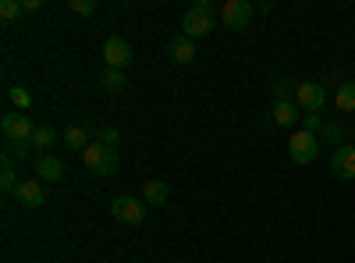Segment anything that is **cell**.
Wrapping results in <instances>:
<instances>
[{
	"label": "cell",
	"mask_w": 355,
	"mask_h": 263,
	"mask_svg": "<svg viewBox=\"0 0 355 263\" xmlns=\"http://www.w3.org/2000/svg\"><path fill=\"white\" fill-rule=\"evenodd\" d=\"M82 164L89 174H96V178H110V174H117V150L107 142H89L82 150Z\"/></svg>",
	"instance_id": "cell-1"
},
{
	"label": "cell",
	"mask_w": 355,
	"mask_h": 263,
	"mask_svg": "<svg viewBox=\"0 0 355 263\" xmlns=\"http://www.w3.org/2000/svg\"><path fill=\"white\" fill-rule=\"evenodd\" d=\"M182 28H185V36L189 40H202V36H210L214 28H217V11L210 0H199V4H192L182 18Z\"/></svg>",
	"instance_id": "cell-2"
},
{
	"label": "cell",
	"mask_w": 355,
	"mask_h": 263,
	"mask_svg": "<svg viewBox=\"0 0 355 263\" xmlns=\"http://www.w3.org/2000/svg\"><path fill=\"white\" fill-rule=\"evenodd\" d=\"M146 210H150V207H146V199L139 196H117L114 203H110V217L114 221H121V224H128V228H139L142 221H146Z\"/></svg>",
	"instance_id": "cell-3"
},
{
	"label": "cell",
	"mask_w": 355,
	"mask_h": 263,
	"mask_svg": "<svg viewBox=\"0 0 355 263\" xmlns=\"http://www.w3.org/2000/svg\"><path fill=\"white\" fill-rule=\"evenodd\" d=\"M288 153H291V160L295 164H313L316 157H320V135H313V132H306V128H299L291 139H288Z\"/></svg>",
	"instance_id": "cell-4"
},
{
	"label": "cell",
	"mask_w": 355,
	"mask_h": 263,
	"mask_svg": "<svg viewBox=\"0 0 355 263\" xmlns=\"http://www.w3.org/2000/svg\"><path fill=\"white\" fill-rule=\"evenodd\" d=\"M33 135H36V125H33L28 114H8V118H4L8 146H33Z\"/></svg>",
	"instance_id": "cell-5"
},
{
	"label": "cell",
	"mask_w": 355,
	"mask_h": 263,
	"mask_svg": "<svg viewBox=\"0 0 355 263\" xmlns=\"http://www.w3.org/2000/svg\"><path fill=\"white\" fill-rule=\"evenodd\" d=\"M132 43L125 40V36H107V43H103V61H107V68H117V71H125L128 65H132Z\"/></svg>",
	"instance_id": "cell-6"
},
{
	"label": "cell",
	"mask_w": 355,
	"mask_h": 263,
	"mask_svg": "<svg viewBox=\"0 0 355 263\" xmlns=\"http://www.w3.org/2000/svg\"><path fill=\"white\" fill-rule=\"evenodd\" d=\"M252 15H256V8L249 4V0H227V4L220 8V22H224L227 28H234V33H242V28H249Z\"/></svg>",
	"instance_id": "cell-7"
},
{
	"label": "cell",
	"mask_w": 355,
	"mask_h": 263,
	"mask_svg": "<svg viewBox=\"0 0 355 263\" xmlns=\"http://www.w3.org/2000/svg\"><path fill=\"white\" fill-rule=\"evenodd\" d=\"M295 103H299V110H306V114H316V110H323V103H327V93H323L320 82H299L295 85Z\"/></svg>",
	"instance_id": "cell-8"
},
{
	"label": "cell",
	"mask_w": 355,
	"mask_h": 263,
	"mask_svg": "<svg viewBox=\"0 0 355 263\" xmlns=\"http://www.w3.org/2000/svg\"><path fill=\"white\" fill-rule=\"evenodd\" d=\"M331 171H334V178H341V182H355V146L352 142H345V146L334 150Z\"/></svg>",
	"instance_id": "cell-9"
},
{
	"label": "cell",
	"mask_w": 355,
	"mask_h": 263,
	"mask_svg": "<svg viewBox=\"0 0 355 263\" xmlns=\"http://www.w3.org/2000/svg\"><path fill=\"white\" fill-rule=\"evenodd\" d=\"M15 199L21 203L25 210H36V207H43V199H46L43 182H40V178H21V182H18V189H15Z\"/></svg>",
	"instance_id": "cell-10"
},
{
	"label": "cell",
	"mask_w": 355,
	"mask_h": 263,
	"mask_svg": "<svg viewBox=\"0 0 355 263\" xmlns=\"http://www.w3.org/2000/svg\"><path fill=\"white\" fill-rule=\"evenodd\" d=\"M167 53H171L174 65H192V61H196V40H189L185 33L174 36V40L167 43Z\"/></svg>",
	"instance_id": "cell-11"
},
{
	"label": "cell",
	"mask_w": 355,
	"mask_h": 263,
	"mask_svg": "<svg viewBox=\"0 0 355 263\" xmlns=\"http://www.w3.org/2000/svg\"><path fill=\"white\" fill-rule=\"evenodd\" d=\"M270 118H274L277 128H291L295 121H299V103H295V100H277Z\"/></svg>",
	"instance_id": "cell-12"
},
{
	"label": "cell",
	"mask_w": 355,
	"mask_h": 263,
	"mask_svg": "<svg viewBox=\"0 0 355 263\" xmlns=\"http://www.w3.org/2000/svg\"><path fill=\"white\" fill-rule=\"evenodd\" d=\"M36 178L40 182H61L64 178V164L57 160V157H40V164H36Z\"/></svg>",
	"instance_id": "cell-13"
},
{
	"label": "cell",
	"mask_w": 355,
	"mask_h": 263,
	"mask_svg": "<svg viewBox=\"0 0 355 263\" xmlns=\"http://www.w3.org/2000/svg\"><path fill=\"white\" fill-rule=\"evenodd\" d=\"M167 196H171V189H167V182H160V178H150V182H146V189H142L146 207H164Z\"/></svg>",
	"instance_id": "cell-14"
},
{
	"label": "cell",
	"mask_w": 355,
	"mask_h": 263,
	"mask_svg": "<svg viewBox=\"0 0 355 263\" xmlns=\"http://www.w3.org/2000/svg\"><path fill=\"white\" fill-rule=\"evenodd\" d=\"M0 189H4L8 196H15V189H18V174H15V160H11V153L0 157Z\"/></svg>",
	"instance_id": "cell-15"
},
{
	"label": "cell",
	"mask_w": 355,
	"mask_h": 263,
	"mask_svg": "<svg viewBox=\"0 0 355 263\" xmlns=\"http://www.w3.org/2000/svg\"><path fill=\"white\" fill-rule=\"evenodd\" d=\"M61 139H64V146H68V150H75V153L89 146V132H85V125H68Z\"/></svg>",
	"instance_id": "cell-16"
},
{
	"label": "cell",
	"mask_w": 355,
	"mask_h": 263,
	"mask_svg": "<svg viewBox=\"0 0 355 263\" xmlns=\"http://www.w3.org/2000/svg\"><path fill=\"white\" fill-rule=\"evenodd\" d=\"M334 103H338V110H345V114H355V82H341V85H338Z\"/></svg>",
	"instance_id": "cell-17"
},
{
	"label": "cell",
	"mask_w": 355,
	"mask_h": 263,
	"mask_svg": "<svg viewBox=\"0 0 355 263\" xmlns=\"http://www.w3.org/2000/svg\"><path fill=\"white\" fill-rule=\"evenodd\" d=\"M100 85H103L107 93H121L125 85H128V75H125V71H117V68H107L103 78H100Z\"/></svg>",
	"instance_id": "cell-18"
},
{
	"label": "cell",
	"mask_w": 355,
	"mask_h": 263,
	"mask_svg": "<svg viewBox=\"0 0 355 263\" xmlns=\"http://www.w3.org/2000/svg\"><path fill=\"white\" fill-rule=\"evenodd\" d=\"M57 139H61V135H57V128H53V125H36L33 146H36V150H50V146H53Z\"/></svg>",
	"instance_id": "cell-19"
},
{
	"label": "cell",
	"mask_w": 355,
	"mask_h": 263,
	"mask_svg": "<svg viewBox=\"0 0 355 263\" xmlns=\"http://www.w3.org/2000/svg\"><path fill=\"white\" fill-rule=\"evenodd\" d=\"M8 100H11L15 107H18V114H25L28 107H33V93H28L25 85H15V90L8 93Z\"/></svg>",
	"instance_id": "cell-20"
},
{
	"label": "cell",
	"mask_w": 355,
	"mask_h": 263,
	"mask_svg": "<svg viewBox=\"0 0 355 263\" xmlns=\"http://www.w3.org/2000/svg\"><path fill=\"white\" fill-rule=\"evenodd\" d=\"M277 100H295V82H288V78L274 82V103Z\"/></svg>",
	"instance_id": "cell-21"
},
{
	"label": "cell",
	"mask_w": 355,
	"mask_h": 263,
	"mask_svg": "<svg viewBox=\"0 0 355 263\" xmlns=\"http://www.w3.org/2000/svg\"><path fill=\"white\" fill-rule=\"evenodd\" d=\"M18 15H25L18 0H0V18H4V22H15Z\"/></svg>",
	"instance_id": "cell-22"
},
{
	"label": "cell",
	"mask_w": 355,
	"mask_h": 263,
	"mask_svg": "<svg viewBox=\"0 0 355 263\" xmlns=\"http://www.w3.org/2000/svg\"><path fill=\"white\" fill-rule=\"evenodd\" d=\"M75 15H82V18H89V15H96V0H71L68 4Z\"/></svg>",
	"instance_id": "cell-23"
},
{
	"label": "cell",
	"mask_w": 355,
	"mask_h": 263,
	"mask_svg": "<svg viewBox=\"0 0 355 263\" xmlns=\"http://www.w3.org/2000/svg\"><path fill=\"white\" fill-rule=\"evenodd\" d=\"M320 139L334 146V142L341 139V125H334V121H327V125H323V128H320Z\"/></svg>",
	"instance_id": "cell-24"
},
{
	"label": "cell",
	"mask_w": 355,
	"mask_h": 263,
	"mask_svg": "<svg viewBox=\"0 0 355 263\" xmlns=\"http://www.w3.org/2000/svg\"><path fill=\"white\" fill-rule=\"evenodd\" d=\"M302 121H306V132H313V135H316V132L323 128V121H320V114H306Z\"/></svg>",
	"instance_id": "cell-25"
},
{
	"label": "cell",
	"mask_w": 355,
	"mask_h": 263,
	"mask_svg": "<svg viewBox=\"0 0 355 263\" xmlns=\"http://www.w3.org/2000/svg\"><path fill=\"white\" fill-rule=\"evenodd\" d=\"M40 8H43V0H21V11L25 15H36Z\"/></svg>",
	"instance_id": "cell-26"
},
{
	"label": "cell",
	"mask_w": 355,
	"mask_h": 263,
	"mask_svg": "<svg viewBox=\"0 0 355 263\" xmlns=\"http://www.w3.org/2000/svg\"><path fill=\"white\" fill-rule=\"evenodd\" d=\"M100 142L114 146V142H117V128H103V132H100Z\"/></svg>",
	"instance_id": "cell-27"
}]
</instances>
